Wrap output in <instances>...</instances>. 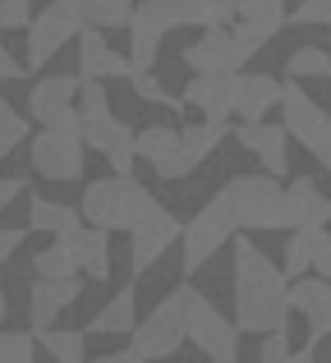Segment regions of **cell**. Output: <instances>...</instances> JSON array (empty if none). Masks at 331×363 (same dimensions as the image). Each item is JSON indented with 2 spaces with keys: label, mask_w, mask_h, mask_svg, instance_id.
Listing matches in <instances>:
<instances>
[{
  "label": "cell",
  "mask_w": 331,
  "mask_h": 363,
  "mask_svg": "<svg viewBox=\"0 0 331 363\" xmlns=\"http://www.w3.org/2000/svg\"><path fill=\"white\" fill-rule=\"evenodd\" d=\"M235 327L267 336V331L286 327L290 308H286V272L271 262L253 240H235Z\"/></svg>",
  "instance_id": "obj_1"
},
{
  "label": "cell",
  "mask_w": 331,
  "mask_h": 363,
  "mask_svg": "<svg viewBox=\"0 0 331 363\" xmlns=\"http://www.w3.org/2000/svg\"><path fill=\"white\" fill-rule=\"evenodd\" d=\"M157 207L162 203L152 198V189H143L134 175H116V170H111L106 179H92L79 198V216L88 225H97V230H106V235H116V230L129 235L143 216H152Z\"/></svg>",
  "instance_id": "obj_2"
},
{
  "label": "cell",
  "mask_w": 331,
  "mask_h": 363,
  "mask_svg": "<svg viewBox=\"0 0 331 363\" xmlns=\"http://www.w3.org/2000/svg\"><path fill=\"white\" fill-rule=\"evenodd\" d=\"M189 299H193V285H175L143 322H134V350L143 363H162L170 354H179V345L189 340Z\"/></svg>",
  "instance_id": "obj_3"
},
{
  "label": "cell",
  "mask_w": 331,
  "mask_h": 363,
  "mask_svg": "<svg viewBox=\"0 0 331 363\" xmlns=\"http://www.w3.org/2000/svg\"><path fill=\"white\" fill-rule=\"evenodd\" d=\"M225 207H230L240 230H286L281 225V184L276 175H235L221 189Z\"/></svg>",
  "instance_id": "obj_4"
},
{
  "label": "cell",
  "mask_w": 331,
  "mask_h": 363,
  "mask_svg": "<svg viewBox=\"0 0 331 363\" xmlns=\"http://www.w3.org/2000/svg\"><path fill=\"white\" fill-rule=\"evenodd\" d=\"M235 230H240V225H235V216H230V207H225L221 194H216L212 203H203V207H198V216L179 230V244H184V272L193 276L198 267L216 253V248L235 240Z\"/></svg>",
  "instance_id": "obj_5"
},
{
  "label": "cell",
  "mask_w": 331,
  "mask_h": 363,
  "mask_svg": "<svg viewBox=\"0 0 331 363\" xmlns=\"http://www.w3.org/2000/svg\"><path fill=\"white\" fill-rule=\"evenodd\" d=\"M189 340L212 363H240V327L212 299H203V290H193L189 299Z\"/></svg>",
  "instance_id": "obj_6"
},
{
  "label": "cell",
  "mask_w": 331,
  "mask_h": 363,
  "mask_svg": "<svg viewBox=\"0 0 331 363\" xmlns=\"http://www.w3.org/2000/svg\"><path fill=\"white\" fill-rule=\"evenodd\" d=\"M28 152H33V170L42 179H55V184H74V179H83V138L74 129H42L33 143H28Z\"/></svg>",
  "instance_id": "obj_7"
},
{
  "label": "cell",
  "mask_w": 331,
  "mask_h": 363,
  "mask_svg": "<svg viewBox=\"0 0 331 363\" xmlns=\"http://www.w3.org/2000/svg\"><path fill=\"white\" fill-rule=\"evenodd\" d=\"M281 124H286V133L295 143H304L308 152H322L327 147V138H331V116H327V106L322 101H313L304 88H299V79H290V83H281Z\"/></svg>",
  "instance_id": "obj_8"
},
{
  "label": "cell",
  "mask_w": 331,
  "mask_h": 363,
  "mask_svg": "<svg viewBox=\"0 0 331 363\" xmlns=\"http://www.w3.org/2000/svg\"><path fill=\"white\" fill-rule=\"evenodd\" d=\"M79 74H55L28 92V111L42 129H74L79 133Z\"/></svg>",
  "instance_id": "obj_9"
},
{
  "label": "cell",
  "mask_w": 331,
  "mask_h": 363,
  "mask_svg": "<svg viewBox=\"0 0 331 363\" xmlns=\"http://www.w3.org/2000/svg\"><path fill=\"white\" fill-rule=\"evenodd\" d=\"M134 152L138 161L152 166L157 179H189L193 175V157L184 152V133L179 129H166V124H152V129H138L134 133Z\"/></svg>",
  "instance_id": "obj_10"
},
{
  "label": "cell",
  "mask_w": 331,
  "mask_h": 363,
  "mask_svg": "<svg viewBox=\"0 0 331 363\" xmlns=\"http://www.w3.org/2000/svg\"><path fill=\"white\" fill-rule=\"evenodd\" d=\"M79 37V23H74V14L64 5H46L37 9L33 18H28V65L23 69H42V65L55 60V51H64V46Z\"/></svg>",
  "instance_id": "obj_11"
},
{
  "label": "cell",
  "mask_w": 331,
  "mask_h": 363,
  "mask_svg": "<svg viewBox=\"0 0 331 363\" xmlns=\"http://www.w3.org/2000/svg\"><path fill=\"white\" fill-rule=\"evenodd\" d=\"M286 308L299 313V318L308 322V340H322L331 336V281L327 276H295V281H286Z\"/></svg>",
  "instance_id": "obj_12"
},
{
  "label": "cell",
  "mask_w": 331,
  "mask_h": 363,
  "mask_svg": "<svg viewBox=\"0 0 331 363\" xmlns=\"http://www.w3.org/2000/svg\"><path fill=\"white\" fill-rule=\"evenodd\" d=\"M179 230H184V221H179L175 212H166V207H157L152 216H143V221L129 230V262H134V276L152 272L157 257L179 240Z\"/></svg>",
  "instance_id": "obj_13"
},
{
  "label": "cell",
  "mask_w": 331,
  "mask_h": 363,
  "mask_svg": "<svg viewBox=\"0 0 331 363\" xmlns=\"http://www.w3.org/2000/svg\"><path fill=\"white\" fill-rule=\"evenodd\" d=\"M235 143H240L244 152H253V157L262 161V170H267V175H286V170H290V133H286V124L240 120Z\"/></svg>",
  "instance_id": "obj_14"
},
{
  "label": "cell",
  "mask_w": 331,
  "mask_h": 363,
  "mask_svg": "<svg viewBox=\"0 0 331 363\" xmlns=\"http://www.w3.org/2000/svg\"><path fill=\"white\" fill-rule=\"evenodd\" d=\"M331 221V198L313 184V175H299L281 189V225H327Z\"/></svg>",
  "instance_id": "obj_15"
},
{
  "label": "cell",
  "mask_w": 331,
  "mask_h": 363,
  "mask_svg": "<svg viewBox=\"0 0 331 363\" xmlns=\"http://www.w3.org/2000/svg\"><path fill=\"white\" fill-rule=\"evenodd\" d=\"M83 294V276H37L33 294H28V313H33V331L55 327L64 308Z\"/></svg>",
  "instance_id": "obj_16"
},
{
  "label": "cell",
  "mask_w": 331,
  "mask_h": 363,
  "mask_svg": "<svg viewBox=\"0 0 331 363\" xmlns=\"http://www.w3.org/2000/svg\"><path fill=\"white\" fill-rule=\"evenodd\" d=\"M134 65L129 55L111 51L106 46V33L101 28H79V79H129Z\"/></svg>",
  "instance_id": "obj_17"
},
{
  "label": "cell",
  "mask_w": 331,
  "mask_h": 363,
  "mask_svg": "<svg viewBox=\"0 0 331 363\" xmlns=\"http://www.w3.org/2000/svg\"><path fill=\"white\" fill-rule=\"evenodd\" d=\"M230 97H235V69L225 74H193V79L184 83V92H179V101L184 106H198L203 111V120H230Z\"/></svg>",
  "instance_id": "obj_18"
},
{
  "label": "cell",
  "mask_w": 331,
  "mask_h": 363,
  "mask_svg": "<svg viewBox=\"0 0 331 363\" xmlns=\"http://www.w3.org/2000/svg\"><path fill=\"white\" fill-rule=\"evenodd\" d=\"M281 106V79L271 74H235L230 111L240 120H267V111Z\"/></svg>",
  "instance_id": "obj_19"
},
{
  "label": "cell",
  "mask_w": 331,
  "mask_h": 363,
  "mask_svg": "<svg viewBox=\"0 0 331 363\" xmlns=\"http://www.w3.org/2000/svg\"><path fill=\"white\" fill-rule=\"evenodd\" d=\"M88 225V221H83ZM83 225L64 235H51V244H42L33 253V272L37 276H83L79 272V248H83Z\"/></svg>",
  "instance_id": "obj_20"
},
{
  "label": "cell",
  "mask_w": 331,
  "mask_h": 363,
  "mask_svg": "<svg viewBox=\"0 0 331 363\" xmlns=\"http://www.w3.org/2000/svg\"><path fill=\"white\" fill-rule=\"evenodd\" d=\"M184 65L193 74H225V69H235V60H230V23L225 28H203V37L184 51Z\"/></svg>",
  "instance_id": "obj_21"
},
{
  "label": "cell",
  "mask_w": 331,
  "mask_h": 363,
  "mask_svg": "<svg viewBox=\"0 0 331 363\" xmlns=\"http://www.w3.org/2000/svg\"><path fill=\"white\" fill-rule=\"evenodd\" d=\"M74 14L79 28H125L134 14V0H55Z\"/></svg>",
  "instance_id": "obj_22"
},
{
  "label": "cell",
  "mask_w": 331,
  "mask_h": 363,
  "mask_svg": "<svg viewBox=\"0 0 331 363\" xmlns=\"http://www.w3.org/2000/svg\"><path fill=\"white\" fill-rule=\"evenodd\" d=\"M276 33H281V23H253V18L230 23V60H235V69H240V65H249Z\"/></svg>",
  "instance_id": "obj_23"
},
{
  "label": "cell",
  "mask_w": 331,
  "mask_h": 363,
  "mask_svg": "<svg viewBox=\"0 0 331 363\" xmlns=\"http://www.w3.org/2000/svg\"><path fill=\"white\" fill-rule=\"evenodd\" d=\"M28 225L42 230V235H64V230H74V225H83V216H79V207H69V203L33 198V203H28Z\"/></svg>",
  "instance_id": "obj_24"
},
{
  "label": "cell",
  "mask_w": 331,
  "mask_h": 363,
  "mask_svg": "<svg viewBox=\"0 0 331 363\" xmlns=\"http://www.w3.org/2000/svg\"><path fill=\"white\" fill-rule=\"evenodd\" d=\"M134 322H138V299H134V290L125 285V290H120L116 299L88 322V327L97 331V336H120V331H134Z\"/></svg>",
  "instance_id": "obj_25"
},
{
  "label": "cell",
  "mask_w": 331,
  "mask_h": 363,
  "mask_svg": "<svg viewBox=\"0 0 331 363\" xmlns=\"http://www.w3.org/2000/svg\"><path fill=\"white\" fill-rule=\"evenodd\" d=\"M42 350L55 363H88V331H74V327H46L37 331Z\"/></svg>",
  "instance_id": "obj_26"
},
{
  "label": "cell",
  "mask_w": 331,
  "mask_h": 363,
  "mask_svg": "<svg viewBox=\"0 0 331 363\" xmlns=\"http://www.w3.org/2000/svg\"><path fill=\"white\" fill-rule=\"evenodd\" d=\"M79 272L88 276V281H106V276H111V235L97 230V225H83Z\"/></svg>",
  "instance_id": "obj_27"
},
{
  "label": "cell",
  "mask_w": 331,
  "mask_h": 363,
  "mask_svg": "<svg viewBox=\"0 0 331 363\" xmlns=\"http://www.w3.org/2000/svg\"><path fill=\"white\" fill-rule=\"evenodd\" d=\"M184 28H225L235 18V0H179Z\"/></svg>",
  "instance_id": "obj_28"
},
{
  "label": "cell",
  "mask_w": 331,
  "mask_h": 363,
  "mask_svg": "<svg viewBox=\"0 0 331 363\" xmlns=\"http://www.w3.org/2000/svg\"><path fill=\"white\" fill-rule=\"evenodd\" d=\"M179 133H184V152L193 157V166H203L225 143V120H203V124H189V129H179Z\"/></svg>",
  "instance_id": "obj_29"
},
{
  "label": "cell",
  "mask_w": 331,
  "mask_h": 363,
  "mask_svg": "<svg viewBox=\"0 0 331 363\" xmlns=\"http://www.w3.org/2000/svg\"><path fill=\"white\" fill-rule=\"evenodd\" d=\"M286 79H331V51H322V46H299V51H290Z\"/></svg>",
  "instance_id": "obj_30"
},
{
  "label": "cell",
  "mask_w": 331,
  "mask_h": 363,
  "mask_svg": "<svg viewBox=\"0 0 331 363\" xmlns=\"http://www.w3.org/2000/svg\"><path fill=\"white\" fill-rule=\"evenodd\" d=\"M129 83H134L138 101H152V106H166V111H184V101H179L175 92H166V83H157L152 69H134V74H129Z\"/></svg>",
  "instance_id": "obj_31"
},
{
  "label": "cell",
  "mask_w": 331,
  "mask_h": 363,
  "mask_svg": "<svg viewBox=\"0 0 331 363\" xmlns=\"http://www.w3.org/2000/svg\"><path fill=\"white\" fill-rule=\"evenodd\" d=\"M235 18H253V23H281V28H286V0H235Z\"/></svg>",
  "instance_id": "obj_32"
},
{
  "label": "cell",
  "mask_w": 331,
  "mask_h": 363,
  "mask_svg": "<svg viewBox=\"0 0 331 363\" xmlns=\"http://www.w3.org/2000/svg\"><path fill=\"white\" fill-rule=\"evenodd\" d=\"M0 363H37V340L28 331H0Z\"/></svg>",
  "instance_id": "obj_33"
},
{
  "label": "cell",
  "mask_w": 331,
  "mask_h": 363,
  "mask_svg": "<svg viewBox=\"0 0 331 363\" xmlns=\"http://www.w3.org/2000/svg\"><path fill=\"white\" fill-rule=\"evenodd\" d=\"M23 138H28V120L18 116V111L9 106L5 97H0V147H5V152H14Z\"/></svg>",
  "instance_id": "obj_34"
},
{
  "label": "cell",
  "mask_w": 331,
  "mask_h": 363,
  "mask_svg": "<svg viewBox=\"0 0 331 363\" xmlns=\"http://www.w3.org/2000/svg\"><path fill=\"white\" fill-rule=\"evenodd\" d=\"M308 272L331 281V230L327 225H313V235H308Z\"/></svg>",
  "instance_id": "obj_35"
},
{
  "label": "cell",
  "mask_w": 331,
  "mask_h": 363,
  "mask_svg": "<svg viewBox=\"0 0 331 363\" xmlns=\"http://www.w3.org/2000/svg\"><path fill=\"white\" fill-rule=\"evenodd\" d=\"M106 161H111V170H116V175H134V166H138V152H134V129H129V133H120V138L111 143Z\"/></svg>",
  "instance_id": "obj_36"
},
{
  "label": "cell",
  "mask_w": 331,
  "mask_h": 363,
  "mask_svg": "<svg viewBox=\"0 0 331 363\" xmlns=\"http://www.w3.org/2000/svg\"><path fill=\"white\" fill-rule=\"evenodd\" d=\"M290 23L308 28V23H331V0H299L295 14H290Z\"/></svg>",
  "instance_id": "obj_37"
},
{
  "label": "cell",
  "mask_w": 331,
  "mask_h": 363,
  "mask_svg": "<svg viewBox=\"0 0 331 363\" xmlns=\"http://www.w3.org/2000/svg\"><path fill=\"white\" fill-rule=\"evenodd\" d=\"M262 363H286L290 359V336H286V327H276V331H267L262 336Z\"/></svg>",
  "instance_id": "obj_38"
},
{
  "label": "cell",
  "mask_w": 331,
  "mask_h": 363,
  "mask_svg": "<svg viewBox=\"0 0 331 363\" xmlns=\"http://www.w3.org/2000/svg\"><path fill=\"white\" fill-rule=\"evenodd\" d=\"M33 0H0V28H28Z\"/></svg>",
  "instance_id": "obj_39"
},
{
  "label": "cell",
  "mask_w": 331,
  "mask_h": 363,
  "mask_svg": "<svg viewBox=\"0 0 331 363\" xmlns=\"http://www.w3.org/2000/svg\"><path fill=\"white\" fill-rule=\"evenodd\" d=\"M23 189H28V179H23V175H5V179H0V212H5V207L14 203L18 194H23Z\"/></svg>",
  "instance_id": "obj_40"
},
{
  "label": "cell",
  "mask_w": 331,
  "mask_h": 363,
  "mask_svg": "<svg viewBox=\"0 0 331 363\" xmlns=\"http://www.w3.org/2000/svg\"><path fill=\"white\" fill-rule=\"evenodd\" d=\"M23 248V230H0V267L9 262V253Z\"/></svg>",
  "instance_id": "obj_41"
},
{
  "label": "cell",
  "mask_w": 331,
  "mask_h": 363,
  "mask_svg": "<svg viewBox=\"0 0 331 363\" xmlns=\"http://www.w3.org/2000/svg\"><path fill=\"white\" fill-rule=\"evenodd\" d=\"M92 363H143L134 354V350H116V354H101V359H92Z\"/></svg>",
  "instance_id": "obj_42"
},
{
  "label": "cell",
  "mask_w": 331,
  "mask_h": 363,
  "mask_svg": "<svg viewBox=\"0 0 331 363\" xmlns=\"http://www.w3.org/2000/svg\"><path fill=\"white\" fill-rule=\"evenodd\" d=\"M313 161H318V166H322V170H331V138H327V147H322V152H318V157H313Z\"/></svg>",
  "instance_id": "obj_43"
},
{
  "label": "cell",
  "mask_w": 331,
  "mask_h": 363,
  "mask_svg": "<svg viewBox=\"0 0 331 363\" xmlns=\"http://www.w3.org/2000/svg\"><path fill=\"white\" fill-rule=\"evenodd\" d=\"M5 313H9V303H5V294H0V322H5Z\"/></svg>",
  "instance_id": "obj_44"
},
{
  "label": "cell",
  "mask_w": 331,
  "mask_h": 363,
  "mask_svg": "<svg viewBox=\"0 0 331 363\" xmlns=\"http://www.w3.org/2000/svg\"><path fill=\"white\" fill-rule=\"evenodd\" d=\"M5 157H9V152H5V147H0V161H5Z\"/></svg>",
  "instance_id": "obj_45"
}]
</instances>
